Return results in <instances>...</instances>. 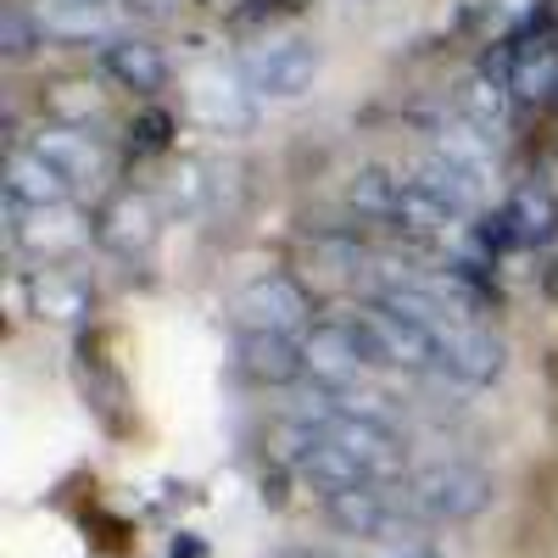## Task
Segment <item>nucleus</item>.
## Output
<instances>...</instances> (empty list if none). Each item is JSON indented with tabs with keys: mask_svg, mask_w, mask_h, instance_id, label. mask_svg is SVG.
<instances>
[{
	"mask_svg": "<svg viewBox=\"0 0 558 558\" xmlns=\"http://www.w3.org/2000/svg\"><path fill=\"white\" fill-rule=\"evenodd\" d=\"M235 324L241 330H268V336H307L313 296L291 274H257L235 291Z\"/></svg>",
	"mask_w": 558,
	"mask_h": 558,
	"instance_id": "5",
	"label": "nucleus"
},
{
	"mask_svg": "<svg viewBox=\"0 0 558 558\" xmlns=\"http://www.w3.org/2000/svg\"><path fill=\"white\" fill-rule=\"evenodd\" d=\"M23 296H28L34 318H45V324H84L89 313H96L89 286L78 274H68V268H28L23 274Z\"/></svg>",
	"mask_w": 558,
	"mask_h": 558,
	"instance_id": "14",
	"label": "nucleus"
},
{
	"mask_svg": "<svg viewBox=\"0 0 558 558\" xmlns=\"http://www.w3.org/2000/svg\"><path fill=\"white\" fill-rule=\"evenodd\" d=\"M324 514L336 531L363 536V542H386V547H413V536L425 531L397 497V486H363V492H341L324 497Z\"/></svg>",
	"mask_w": 558,
	"mask_h": 558,
	"instance_id": "4",
	"label": "nucleus"
},
{
	"mask_svg": "<svg viewBox=\"0 0 558 558\" xmlns=\"http://www.w3.org/2000/svg\"><path fill=\"white\" fill-rule=\"evenodd\" d=\"M302 352H307V375H313V386H336V391H347L357 375H363V347L352 341V330L341 318H324V324H313V330L302 336Z\"/></svg>",
	"mask_w": 558,
	"mask_h": 558,
	"instance_id": "12",
	"label": "nucleus"
},
{
	"mask_svg": "<svg viewBox=\"0 0 558 558\" xmlns=\"http://www.w3.org/2000/svg\"><path fill=\"white\" fill-rule=\"evenodd\" d=\"M257 96L246 89V78H241V68L235 73H213V78H202L196 84V112L213 123V129H252V118H257V107H252Z\"/></svg>",
	"mask_w": 558,
	"mask_h": 558,
	"instance_id": "19",
	"label": "nucleus"
},
{
	"mask_svg": "<svg viewBox=\"0 0 558 558\" xmlns=\"http://www.w3.org/2000/svg\"><path fill=\"white\" fill-rule=\"evenodd\" d=\"M184 184H173V207H184V213H191L196 207V196H202V168L196 162H184V173H179Z\"/></svg>",
	"mask_w": 558,
	"mask_h": 558,
	"instance_id": "25",
	"label": "nucleus"
},
{
	"mask_svg": "<svg viewBox=\"0 0 558 558\" xmlns=\"http://www.w3.org/2000/svg\"><path fill=\"white\" fill-rule=\"evenodd\" d=\"M318 45L313 39H268L241 62V78L257 101H296L318 78Z\"/></svg>",
	"mask_w": 558,
	"mask_h": 558,
	"instance_id": "6",
	"label": "nucleus"
},
{
	"mask_svg": "<svg viewBox=\"0 0 558 558\" xmlns=\"http://www.w3.org/2000/svg\"><path fill=\"white\" fill-rule=\"evenodd\" d=\"M7 218H12V246H23L34 257H62V252L84 246V235H96V229H84V218L73 207H17V202H7Z\"/></svg>",
	"mask_w": 558,
	"mask_h": 558,
	"instance_id": "10",
	"label": "nucleus"
},
{
	"mask_svg": "<svg viewBox=\"0 0 558 558\" xmlns=\"http://www.w3.org/2000/svg\"><path fill=\"white\" fill-rule=\"evenodd\" d=\"M235 363L241 375L257 386H291L307 375V352L296 336H268V330H241L235 341Z\"/></svg>",
	"mask_w": 558,
	"mask_h": 558,
	"instance_id": "13",
	"label": "nucleus"
},
{
	"mask_svg": "<svg viewBox=\"0 0 558 558\" xmlns=\"http://www.w3.org/2000/svg\"><path fill=\"white\" fill-rule=\"evenodd\" d=\"M341 324L352 330V341L363 347V363L368 368H413V375H441L436 324L413 318L402 307H386V302L347 307Z\"/></svg>",
	"mask_w": 558,
	"mask_h": 558,
	"instance_id": "1",
	"label": "nucleus"
},
{
	"mask_svg": "<svg viewBox=\"0 0 558 558\" xmlns=\"http://www.w3.org/2000/svg\"><path fill=\"white\" fill-rule=\"evenodd\" d=\"M168 129H173V118H168V112H146L129 134H134V146H140V151H162V146H168Z\"/></svg>",
	"mask_w": 558,
	"mask_h": 558,
	"instance_id": "24",
	"label": "nucleus"
},
{
	"mask_svg": "<svg viewBox=\"0 0 558 558\" xmlns=\"http://www.w3.org/2000/svg\"><path fill=\"white\" fill-rule=\"evenodd\" d=\"M101 73L118 89H129V96H157V89H168V57L157 51V45L129 39V34L101 45Z\"/></svg>",
	"mask_w": 558,
	"mask_h": 558,
	"instance_id": "16",
	"label": "nucleus"
},
{
	"mask_svg": "<svg viewBox=\"0 0 558 558\" xmlns=\"http://www.w3.org/2000/svg\"><path fill=\"white\" fill-rule=\"evenodd\" d=\"M123 7H129L134 17H168V12L179 7V0H123Z\"/></svg>",
	"mask_w": 558,
	"mask_h": 558,
	"instance_id": "26",
	"label": "nucleus"
},
{
	"mask_svg": "<svg viewBox=\"0 0 558 558\" xmlns=\"http://www.w3.org/2000/svg\"><path fill=\"white\" fill-rule=\"evenodd\" d=\"M436 347H441V375L463 386H492L502 375V341L481 324H436Z\"/></svg>",
	"mask_w": 558,
	"mask_h": 558,
	"instance_id": "9",
	"label": "nucleus"
},
{
	"mask_svg": "<svg viewBox=\"0 0 558 558\" xmlns=\"http://www.w3.org/2000/svg\"><path fill=\"white\" fill-rule=\"evenodd\" d=\"M89 7H112V0H89Z\"/></svg>",
	"mask_w": 558,
	"mask_h": 558,
	"instance_id": "28",
	"label": "nucleus"
},
{
	"mask_svg": "<svg viewBox=\"0 0 558 558\" xmlns=\"http://www.w3.org/2000/svg\"><path fill=\"white\" fill-rule=\"evenodd\" d=\"M45 107L57 112V123H73V129H89V118H101V96H96V89H89L84 78H62V84H51Z\"/></svg>",
	"mask_w": 558,
	"mask_h": 558,
	"instance_id": "22",
	"label": "nucleus"
},
{
	"mask_svg": "<svg viewBox=\"0 0 558 558\" xmlns=\"http://www.w3.org/2000/svg\"><path fill=\"white\" fill-rule=\"evenodd\" d=\"M45 45V23L39 17H28L23 7H7L0 12V57H12V62H23V57H34Z\"/></svg>",
	"mask_w": 558,
	"mask_h": 558,
	"instance_id": "23",
	"label": "nucleus"
},
{
	"mask_svg": "<svg viewBox=\"0 0 558 558\" xmlns=\"http://www.w3.org/2000/svg\"><path fill=\"white\" fill-rule=\"evenodd\" d=\"M39 23H45V34H51V39H101V45L118 39L112 34V12L107 7H89V0H51V7L39 12Z\"/></svg>",
	"mask_w": 558,
	"mask_h": 558,
	"instance_id": "20",
	"label": "nucleus"
},
{
	"mask_svg": "<svg viewBox=\"0 0 558 558\" xmlns=\"http://www.w3.org/2000/svg\"><path fill=\"white\" fill-rule=\"evenodd\" d=\"M28 151H39L45 162H51L73 191L78 184H101L107 179V146L89 129H73V123H39L28 140H23Z\"/></svg>",
	"mask_w": 558,
	"mask_h": 558,
	"instance_id": "7",
	"label": "nucleus"
},
{
	"mask_svg": "<svg viewBox=\"0 0 558 558\" xmlns=\"http://www.w3.org/2000/svg\"><path fill=\"white\" fill-rule=\"evenodd\" d=\"M430 151L447 157V162H458V168H470L475 179H492V173H497V146H492V134L475 129L463 112H441V118L430 123Z\"/></svg>",
	"mask_w": 558,
	"mask_h": 558,
	"instance_id": "18",
	"label": "nucleus"
},
{
	"mask_svg": "<svg viewBox=\"0 0 558 558\" xmlns=\"http://www.w3.org/2000/svg\"><path fill=\"white\" fill-rule=\"evenodd\" d=\"M514 107H520V96H514V84H508V73H497V68H475L470 78H458V89H452V112H463L475 129H486V134H497V129H508V118H514Z\"/></svg>",
	"mask_w": 558,
	"mask_h": 558,
	"instance_id": "15",
	"label": "nucleus"
},
{
	"mask_svg": "<svg viewBox=\"0 0 558 558\" xmlns=\"http://www.w3.org/2000/svg\"><path fill=\"white\" fill-rule=\"evenodd\" d=\"M397 497L418 525H463L492 502V475L475 463H430V470L397 481Z\"/></svg>",
	"mask_w": 558,
	"mask_h": 558,
	"instance_id": "2",
	"label": "nucleus"
},
{
	"mask_svg": "<svg viewBox=\"0 0 558 558\" xmlns=\"http://www.w3.org/2000/svg\"><path fill=\"white\" fill-rule=\"evenodd\" d=\"M279 458H286V470H291L296 481H307V486L324 492V497L380 486L347 447H336L324 430H313L307 418H286V425H279Z\"/></svg>",
	"mask_w": 558,
	"mask_h": 558,
	"instance_id": "3",
	"label": "nucleus"
},
{
	"mask_svg": "<svg viewBox=\"0 0 558 558\" xmlns=\"http://www.w3.org/2000/svg\"><path fill=\"white\" fill-rule=\"evenodd\" d=\"M0 179H7V202H17V207H68L73 202V184L28 146H12Z\"/></svg>",
	"mask_w": 558,
	"mask_h": 558,
	"instance_id": "17",
	"label": "nucleus"
},
{
	"mask_svg": "<svg viewBox=\"0 0 558 558\" xmlns=\"http://www.w3.org/2000/svg\"><path fill=\"white\" fill-rule=\"evenodd\" d=\"M78 386H84V397H89V408H96V413L107 418V425L118 430V425H123V418H118L112 408L123 402V380L112 375V368H107V357H101L96 347H89V341L78 347Z\"/></svg>",
	"mask_w": 558,
	"mask_h": 558,
	"instance_id": "21",
	"label": "nucleus"
},
{
	"mask_svg": "<svg viewBox=\"0 0 558 558\" xmlns=\"http://www.w3.org/2000/svg\"><path fill=\"white\" fill-rule=\"evenodd\" d=\"M89 229H96V241L112 257L134 263V257H146L157 246V207L140 196V191H118V196L101 202V213L89 218Z\"/></svg>",
	"mask_w": 558,
	"mask_h": 558,
	"instance_id": "8",
	"label": "nucleus"
},
{
	"mask_svg": "<svg viewBox=\"0 0 558 558\" xmlns=\"http://www.w3.org/2000/svg\"><path fill=\"white\" fill-rule=\"evenodd\" d=\"M291 558H341V553H291Z\"/></svg>",
	"mask_w": 558,
	"mask_h": 558,
	"instance_id": "27",
	"label": "nucleus"
},
{
	"mask_svg": "<svg viewBox=\"0 0 558 558\" xmlns=\"http://www.w3.org/2000/svg\"><path fill=\"white\" fill-rule=\"evenodd\" d=\"M508 241L525 246V252H542L558 241V196L547 191L542 179H520L514 191H508V202L497 207Z\"/></svg>",
	"mask_w": 558,
	"mask_h": 558,
	"instance_id": "11",
	"label": "nucleus"
}]
</instances>
